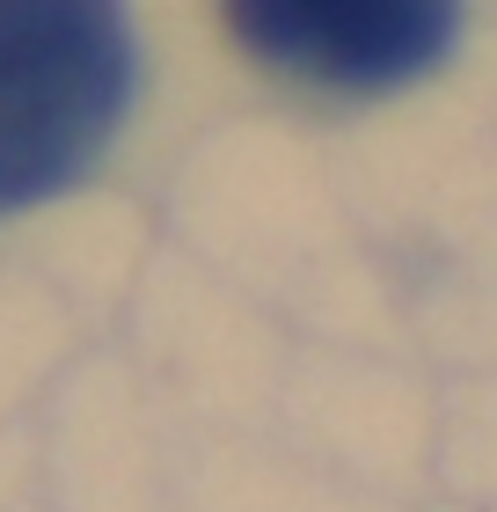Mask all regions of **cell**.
<instances>
[{
    "instance_id": "cell-1",
    "label": "cell",
    "mask_w": 497,
    "mask_h": 512,
    "mask_svg": "<svg viewBox=\"0 0 497 512\" xmlns=\"http://www.w3.org/2000/svg\"><path fill=\"white\" fill-rule=\"evenodd\" d=\"M125 0H0V213L88 176L132 103Z\"/></svg>"
},
{
    "instance_id": "cell-2",
    "label": "cell",
    "mask_w": 497,
    "mask_h": 512,
    "mask_svg": "<svg viewBox=\"0 0 497 512\" xmlns=\"http://www.w3.org/2000/svg\"><path fill=\"white\" fill-rule=\"evenodd\" d=\"M220 22L286 81L381 96L446 59L461 0H220Z\"/></svg>"
}]
</instances>
